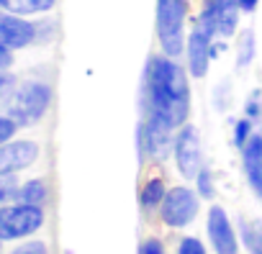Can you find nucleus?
<instances>
[{"label": "nucleus", "instance_id": "nucleus-1", "mask_svg": "<svg viewBox=\"0 0 262 254\" xmlns=\"http://www.w3.org/2000/svg\"><path fill=\"white\" fill-rule=\"evenodd\" d=\"M142 110L180 129L190 116V72L167 54H155L142 75Z\"/></svg>", "mask_w": 262, "mask_h": 254}, {"label": "nucleus", "instance_id": "nucleus-2", "mask_svg": "<svg viewBox=\"0 0 262 254\" xmlns=\"http://www.w3.org/2000/svg\"><path fill=\"white\" fill-rule=\"evenodd\" d=\"M52 105V87L41 80H26L13 87V93L6 98L3 116H8L18 129L34 126L44 118V113Z\"/></svg>", "mask_w": 262, "mask_h": 254}, {"label": "nucleus", "instance_id": "nucleus-3", "mask_svg": "<svg viewBox=\"0 0 262 254\" xmlns=\"http://www.w3.org/2000/svg\"><path fill=\"white\" fill-rule=\"evenodd\" d=\"M185 21H188V0H157L155 29L162 54L180 59L185 54Z\"/></svg>", "mask_w": 262, "mask_h": 254}, {"label": "nucleus", "instance_id": "nucleus-4", "mask_svg": "<svg viewBox=\"0 0 262 254\" xmlns=\"http://www.w3.org/2000/svg\"><path fill=\"white\" fill-rule=\"evenodd\" d=\"M201 211V195L193 188L178 185L172 190H167L162 205H160V218L165 226L170 228H185L198 218Z\"/></svg>", "mask_w": 262, "mask_h": 254}, {"label": "nucleus", "instance_id": "nucleus-5", "mask_svg": "<svg viewBox=\"0 0 262 254\" xmlns=\"http://www.w3.org/2000/svg\"><path fill=\"white\" fill-rule=\"evenodd\" d=\"M44 226V211L41 205H6L0 208V241L11 239H26L36 234Z\"/></svg>", "mask_w": 262, "mask_h": 254}, {"label": "nucleus", "instance_id": "nucleus-6", "mask_svg": "<svg viewBox=\"0 0 262 254\" xmlns=\"http://www.w3.org/2000/svg\"><path fill=\"white\" fill-rule=\"evenodd\" d=\"M175 126L162 121L160 116H144V123L137 126V142H139V154L144 152L152 159H165L172 154L175 144Z\"/></svg>", "mask_w": 262, "mask_h": 254}, {"label": "nucleus", "instance_id": "nucleus-7", "mask_svg": "<svg viewBox=\"0 0 262 254\" xmlns=\"http://www.w3.org/2000/svg\"><path fill=\"white\" fill-rule=\"evenodd\" d=\"M239 0H203L198 24H203L216 39H231L239 29Z\"/></svg>", "mask_w": 262, "mask_h": 254}, {"label": "nucleus", "instance_id": "nucleus-8", "mask_svg": "<svg viewBox=\"0 0 262 254\" xmlns=\"http://www.w3.org/2000/svg\"><path fill=\"white\" fill-rule=\"evenodd\" d=\"M172 157L178 165V172L183 177L195 180V175L203 170V147H201V134L193 123H183L175 131V144H172Z\"/></svg>", "mask_w": 262, "mask_h": 254}, {"label": "nucleus", "instance_id": "nucleus-9", "mask_svg": "<svg viewBox=\"0 0 262 254\" xmlns=\"http://www.w3.org/2000/svg\"><path fill=\"white\" fill-rule=\"evenodd\" d=\"M213 34L195 21V26L190 29L188 34V41H185V67L190 72V77L195 80H203L208 75V64L213 62L211 57V44H213Z\"/></svg>", "mask_w": 262, "mask_h": 254}, {"label": "nucleus", "instance_id": "nucleus-10", "mask_svg": "<svg viewBox=\"0 0 262 254\" xmlns=\"http://www.w3.org/2000/svg\"><path fill=\"white\" fill-rule=\"evenodd\" d=\"M39 41V26L31 24L26 16L11 13L6 8H0V47H6L11 52L31 47Z\"/></svg>", "mask_w": 262, "mask_h": 254}, {"label": "nucleus", "instance_id": "nucleus-11", "mask_svg": "<svg viewBox=\"0 0 262 254\" xmlns=\"http://www.w3.org/2000/svg\"><path fill=\"white\" fill-rule=\"evenodd\" d=\"M206 234L211 241L213 254H239V236L234 223L229 221V213L221 205H211L206 216Z\"/></svg>", "mask_w": 262, "mask_h": 254}, {"label": "nucleus", "instance_id": "nucleus-12", "mask_svg": "<svg viewBox=\"0 0 262 254\" xmlns=\"http://www.w3.org/2000/svg\"><path fill=\"white\" fill-rule=\"evenodd\" d=\"M39 159V144L21 139V142H6L0 144V175H13L26 167H31Z\"/></svg>", "mask_w": 262, "mask_h": 254}, {"label": "nucleus", "instance_id": "nucleus-13", "mask_svg": "<svg viewBox=\"0 0 262 254\" xmlns=\"http://www.w3.org/2000/svg\"><path fill=\"white\" fill-rule=\"evenodd\" d=\"M242 167L252 193L262 200V123L242 149Z\"/></svg>", "mask_w": 262, "mask_h": 254}, {"label": "nucleus", "instance_id": "nucleus-14", "mask_svg": "<svg viewBox=\"0 0 262 254\" xmlns=\"http://www.w3.org/2000/svg\"><path fill=\"white\" fill-rule=\"evenodd\" d=\"M165 195H167L165 180H162V177H149V180L142 185V190H139V205H142L144 211H155V208L162 205Z\"/></svg>", "mask_w": 262, "mask_h": 254}, {"label": "nucleus", "instance_id": "nucleus-15", "mask_svg": "<svg viewBox=\"0 0 262 254\" xmlns=\"http://www.w3.org/2000/svg\"><path fill=\"white\" fill-rule=\"evenodd\" d=\"M57 0H0V6L11 13L18 16H36V13H47L54 8Z\"/></svg>", "mask_w": 262, "mask_h": 254}, {"label": "nucleus", "instance_id": "nucleus-16", "mask_svg": "<svg viewBox=\"0 0 262 254\" xmlns=\"http://www.w3.org/2000/svg\"><path fill=\"white\" fill-rule=\"evenodd\" d=\"M254 54H257V39H254V31L247 29L239 34V41H236V72H244L254 62Z\"/></svg>", "mask_w": 262, "mask_h": 254}, {"label": "nucleus", "instance_id": "nucleus-17", "mask_svg": "<svg viewBox=\"0 0 262 254\" xmlns=\"http://www.w3.org/2000/svg\"><path fill=\"white\" fill-rule=\"evenodd\" d=\"M47 185L44 180H29L24 188H18V203H26V205H44L47 200Z\"/></svg>", "mask_w": 262, "mask_h": 254}, {"label": "nucleus", "instance_id": "nucleus-18", "mask_svg": "<svg viewBox=\"0 0 262 254\" xmlns=\"http://www.w3.org/2000/svg\"><path fill=\"white\" fill-rule=\"evenodd\" d=\"M239 231H242V241L252 254H262V228H257L249 221H239Z\"/></svg>", "mask_w": 262, "mask_h": 254}, {"label": "nucleus", "instance_id": "nucleus-19", "mask_svg": "<svg viewBox=\"0 0 262 254\" xmlns=\"http://www.w3.org/2000/svg\"><path fill=\"white\" fill-rule=\"evenodd\" d=\"M195 190H198V195H201L203 200H211V198L216 195L213 175H211V170H208V167H203V170L195 175Z\"/></svg>", "mask_w": 262, "mask_h": 254}, {"label": "nucleus", "instance_id": "nucleus-20", "mask_svg": "<svg viewBox=\"0 0 262 254\" xmlns=\"http://www.w3.org/2000/svg\"><path fill=\"white\" fill-rule=\"evenodd\" d=\"M252 126H254V121L247 118V116L239 118V121L234 123V147H236V149H244V144L252 139V134H254Z\"/></svg>", "mask_w": 262, "mask_h": 254}, {"label": "nucleus", "instance_id": "nucleus-21", "mask_svg": "<svg viewBox=\"0 0 262 254\" xmlns=\"http://www.w3.org/2000/svg\"><path fill=\"white\" fill-rule=\"evenodd\" d=\"M178 254H208V249L198 236H183L178 241Z\"/></svg>", "mask_w": 262, "mask_h": 254}, {"label": "nucleus", "instance_id": "nucleus-22", "mask_svg": "<svg viewBox=\"0 0 262 254\" xmlns=\"http://www.w3.org/2000/svg\"><path fill=\"white\" fill-rule=\"evenodd\" d=\"M244 116L252 118V121H262V93H259V90H254V93L247 98V103H244Z\"/></svg>", "mask_w": 262, "mask_h": 254}, {"label": "nucleus", "instance_id": "nucleus-23", "mask_svg": "<svg viewBox=\"0 0 262 254\" xmlns=\"http://www.w3.org/2000/svg\"><path fill=\"white\" fill-rule=\"evenodd\" d=\"M11 198H18L16 177H11V175H0V203H3V200H11Z\"/></svg>", "mask_w": 262, "mask_h": 254}, {"label": "nucleus", "instance_id": "nucleus-24", "mask_svg": "<svg viewBox=\"0 0 262 254\" xmlns=\"http://www.w3.org/2000/svg\"><path fill=\"white\" fill-rule=\"evenodd\" d=\"M11 254H49V246H47L44 241L34 239V241H26V244L16 246V249H13Z\"/></svg>", "mask_w": 262, "mask_h": 254}, {"label": "nucleus", "instance_id": "nucleus-25", "mask_svg": "<svg viewBox=\"0 0 262 254\" xmlns=\"http://www.w3.org/2000/svg\"><path fill=\"white\" fill-rule=\"evenodd\" d=\"M16 85H18V82H16V77H13L8 70H0V100H6V98L13 93Z\"/></svg>", "mask_w": 262, "mask_h": 254}, {"label": "nucleus", "instance_id": "nucleus-26", "mask_svg": "<svg viewBox=\"0 0 262 254\" xmlns=\"http://www.w3.org/2000/svg\"><path fill=\"white\" fill-rule=\"evenodd\" d=\"M18 131V126L8 118V116H0V144H6L11 142V136Z\"/></svg>", "mask_w": 262, "mask_h": 254}, {"label": "nucleus", "instance_id": "nucleus-27", "mask_svg": "<svg viewBox=\"0 0 262 254\" xmlns=\"http://www.w3.org/2000/svg\"><path fill=\"white\" fill-rule=\"evenodd\" d=\"M229 100H231V85H229V82H221V85L216 87V98H213V103H216L219 110H224V108L229 105Z\"/></svg>", "mask_w": 262, "mask_h": 254}, {"label": "nucleus", "instance_id": "nucleus-28", "mask_svg": "<svg viewBox=\"0 0 262 254\" xmlns=\"http://www.w3.org/2000/svg\"><path fill=\"white\" fill-rule=\"evenodd\" d=\"M137 254H167V251H165V244L160 239H144L139 244V251Z\"/></svg>", "mask_w": 262, "mask_h": 254}, {"label": "nucleus", "instance_id": "nucleus-29", "mask_svg": "<svg viewBox=\"0 0 262 254\" xmlns=\"http://www.w3.org/2000/svg\"><path fill=\"white\" fill-rule=\"evenodd\" d=\"M13 64V52L6 49V47H0V70H8Z\"/></svg>", "mask_w": 262, "mask_h": 254}, {"label": "nucleus", "instance_id": "nucleus-30", "mask_svg": "<svg viewBox=\"0 0 262 254\" xmlns=\"http://www.w3.org/2000/svg\"><path fill=\"white\" fill-rule=\"evenodd\" d=\"M257 6H259V0H239V11H242L244 16L254 13V11H257Z\"/></svg>", "mask_w": 262, "mask_h": 254}, {"label": "nucleus", "instance_id": "nucleus-31", "mask_svg": "<svg viewBox=\"0 0 262 254\" xmlns=\"http://www.w3.org/2000/svg\"><path fill=\"white\" fill-rule=\"evenodd\" d=\"M0 8H3V6H0Z\"/></svg>", "mask_w": 262, "mask_h": 254}]
</instances>
